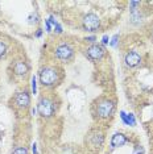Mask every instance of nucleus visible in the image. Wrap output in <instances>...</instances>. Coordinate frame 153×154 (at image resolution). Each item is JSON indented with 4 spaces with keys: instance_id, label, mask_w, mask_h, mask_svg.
Segmentation results:
<instances>
[{
    "instance_id": "obj_1",
    "label": "nucleus",
    "mask_w": 153,
    "mask_h": 154,
    "mask_svg": "<svg viewBox=\"0 0 153 154\" xmlns=\"http://www.w3.org/2000/svg\"><path fill=\"white\" fill-rule=\"evenodd\" d=\"M54 111H55V107H54V103L48 97H41L40 101L37 104V112L41 115L42 117H52L54 115Z\"/></svg>"
},
{
    "instance_id": "obj_2",
    "label": "nucleus",
    "mask_w": 153,
    "mask_h": 154,
    "mask_svg": "<svg viewBox=\"0 0 153 154\" xmlns=\"http://www.w3.org/2000/svg\"><path fill=\"white\" fill-rule=\"evenodd\" d=\"M40 80L44 86L46 87H50V86H54L58 80V75H57V71L52 67H44L42 70L40 71Z\"/></svg>"
},
{
    "instance_id": "obj_3",
    "label": "nucleus",
    "mask_w": 153,
    "mask_h": 154,
    "mask_svg": "<svg viewBox=\"0 0 153 154\" xmlns=\"http://www.w3.org/2000/svg\"><path fill=\"white\" fill-rule=\"evenodd\" d=\"M115 109V104L114 101L111 100H103L98 104V108H96V113L100 119H108L112 116Z\"/></svg>"
},
{
    "instance_id": "obj_4",
    "label": "nucleus",
    "mask_w": 153,
    "mask_h": 154,
    "mask_svg": "<svg viewBox=\"0 0 153 154\" xmlns=\"http://www.w3.org/2000/svg\"><path fill=\"white\" fill-rule=\"evenodd\" d=\"M74 55V49H73L69 44H60L55 48V57L61 61H70Z\"/></svg>"
},
{
    "instance_id": "obj_5",
    "label": "nucleus",
    "mask_w": 153,
    "mask_h": 154,
    "mask_svg": "<svg viewBox=\"0 0 153 154\" xmlns=\"http://www.w3.org/2000/svg\"><path fill=\"white\" fill-rule=\"evenodd\" d=\"M83 26H85L86 30L89 32H95V30L99 29L100 26V20L99 17L95 15V13H89L83 17Z\"/></svg>"
},
{
    "instance_id": "obj_6",
    "label": "nucleus",
    "mask_w": 153,
    "mask_h": 154,
    "mask_svg": "<svg viewBox=\"0 0 153 154\" xmlns=\"http://www.w3.org/2000/svg\"><path fill=\"white\" fill-rule=\"evenodd\" d=\"M104 53H106L104 48L100 46V45H95V44L89 46L87 50H86V54H87V57L91 61H100L104 57Z\"/></svg>"
},
{
    "instance_id": "obj_7",
    "label": "nucleus",
    "mask_w": 153,
    "mask_h": 154,
    "mask_svg": "<svg viewBox=\"0 0 153 154\" xmlns=\"http://www.w3.org/2000/svg\"><path fill=\"white\" fill-rule=\"evenodd\" d=\"M15 103L19 108H27L30 104V96L27 91H21V92H17L15 96Z\"/></svg>"
},
{
    "instance_id": "obj_8",
    "label": "nucleus",
    "mask_w": 153,
    "mask_h": 154,
    "mask_svg": "<svg viewBox=\"0 0 153 154\" xmlns=\"http://www.w3.org/2000/svg\"><path fill=\"white\" fill-rule=\"evenodd\" d=\"M124 62L128 67H136L137 65H140L141 62V57L137 51H130V53L126 54V58H124Z\"/></svg>"
},
{
    "instance_id": "obj_9",
    "label": "nucleus",
    "mask_w": 153,
    "mask_h": 154,
    "mask_svg": "<svg viewBox=\"0 0 153 154\" xmlns=\"http://www.w3.org/2000/svg\"><path fill=\"white\" fill-rule=\"evenodd\" d=\"M127 137L123 134V133H115L111 138V146L112 148H119V146H123L127 143Z\"/></svg>"
},
{
    "instance_id": "obj_10",
    "label": "nucleus",
    "mask_w": 153,
    "mask_h": 154,
    "mask_svg": "<svg viewBox=\"0 0 153 154\" xmlns=\"http://www.w3.org/2000/svg\"><path fill=\"white\" fill-rule=\"evenodd\" d=\"M13 72H15L16 75L19 76H23L25 75L28 72V66L24 61H17L15 62V65H13Z\"/></svg>"
},
{
    "instance_id": "obj_11",
    "label": "nucleus",
    "mask_w": 153,
    "mask_h": 154,
    "mask_svg": "<svg viewBox=\"0 0 153 154\" xmlns=\"http://www.w3.org/2000/svg\"><path fill=\"white\" fill-rule=\"evenodd\" d=\"M120 119L126 125H130V127L136 125V119H135L133 113H126L124 111H120Z\"/></svg>"
},
{
    "instance_id": "obj_12",
    "label": "nucleus",
    "mask_w": 153,
    "mask_h": 154,
    "mask_svg": "<svg viewBox=\"0 0 153 154\" xmlns=\"http://www.w3.org/2000/svg\"><path fill=\"white\" fill-rule=\"evenodd\" d=\"M103 140H104V137L102 136V133H95L94 136H91V142L95 148H99V146L102 145Z\"/></svg>"
},
{
    "instance_id": "obj_13",
    "label": "nucleus",
    "mask_w": 153,
    "mask_h": 154,
    "mask_svg": "<svg viewBox=\"0 0 153 154\" xmlns=\"http://www.w3.org/2000/svg\"><path fill=\"white\" fill-rule=\"evenodd\" d=\"M7 50H8V46H7V44L4 42V41H0V59L5 57Z\"/></svg>"
},
{
    "instance_id": "obj_14",
    "label": "nucleus",
    "mask_w": 153,
    "mask_h": 154,
    "mask_svg": "<svg viewBox=\"0 0 153 154\" xmlns=\"http://www.w3.org/2000/svg\"><path fill=\"white\" fill-rule=\"evenodd\" d=\"M12 154H28V149L27 148H16L12 152Z\"/></svg>"
},
{
    "instance_id": "obj_15",
    "label": "nucleus",
    "mask_w": 153,
    "mask_h": 154,
    "mask_svg": "<svg viewBox=\"0 0 153 154\" xmlns=\"http://www.w3.org/2000/svg\"><path fill=\"white\" fill-rule=\"evenodd\" d=\"M117 40H119V36L117 34H115V36L111 38V41H110V46H112V48H116V45H117Z\"/></svg>"
},
{
    "instance_id": "obj_16",
    "label": "nucleus",
    "mask_w": 153,
    "mask_h": 154,
    "mask_svg": "<svg viewBox=\"0 0 153 154\" xmlns=\"http://www.w3.org/2000/svg\"><path fill=\"white\" fill-rule=\"evenodd\" d=\"M32 92L33 94L37 92V80H36V76H32Z\"/></svg>"
},
{
    "instance_id": "obj_17",
    "label": "nucleus",
    "mask_w": 153,
    "mask_h": 154,
    "mask_svg": "<svg viewBox=\"0 0 153 154\" xmlns=\"http://www.w3.org/2000/svg\"><path fill=\"white\" fill-rule=\"evenodd\" d=\"M48 20H49V23H50L53 26H55V25L58 24V23H57V20H55V17H54L53 15H50V16H49V19H48Z\"/></svg>"
},
{
    "instance_id": "obj_18",
    "label": "nucleus",
    "mask_w": 153,
    "mask_h": 154,
    "mask_svg": "<svg viewBox=\"0 0 153 154\" xmlns=\"http://www.w3.org/2000/svg\"><path fill=\"white\" fill-rule=\"evenodd\" d=\"M45 25H46V32H52V24L49 23V20H45Z\"/></svg>"
},
{
    "instance_id": "obj_19",
    "label": "nucleus",
    "mask_w": 153,
    "mask_h": 154,
    "mask_svg": "<svg viewBox=\"0 0 153 154\" xmlns=\"http://www.w3.org/2000/svg\"><path fill=\"white\" fill-rule=\"evenodd\" d=\"M29 19H30V23H37L38 21V17H37V15H34V13H32V15H30V17H29Z\"/></svg>"
},
{
    "instance_id": "obj_20",
    "label": "nucleus",
    "mask_w": 153,
    "mask_h": 154,
    "mask_svg": "<svg viewBox=\"0 0 153 154\" xmlns=\"http://www.w3.org/2000/svg\"><path fill=\"white\" fill-rule=\"evenodd\" d=\"M86 41H89V42H95L96 38H95V36H90V37H86Z\"/></svg>"
},
{
    "instance_id": "obj_21",
    "label": "nucleus",
    "mask_w": 153,
    "mask_h": 154,
    "mask_svg": "<svg viewBox=\"0 0 153 154\" xmlns=\"http://www.w3.org/2000/svg\"><path fill=\"white\" fill-rule=\"evenodd\" d=\"M54 29H55V32L57 33H62V26L60 25V24H57V25L54 26Z\"/></svg>"
},
{
    "instance_id": "obj_22",
    "label": "nucleus",
    "mask_w": 153,
    "mask_h": 154,
    "mask_svg": "<svg viewBox=\"0 0 153 154\" xmlns=\"http://www.w3.org/2000/svg\"><path fill=\"white\" fill-rule=\"evenodd\" d=\"M142 153H144V150H142V148H141V146H137L136 150H135V154H142Z\"/></svg>"
},
{
    "instance_id": "obj_23",
    "label": "nucleus",
    "mask_w": 153,
    "mask_h": 154,
    "mask_svg": "<svg viewBox=\"0 0 153 154\" xmlns=\"http://www.w3.org/2000/svg\"><path fill=\"white\" fill-rule=\"evenodd\" d=\"M102 42L106 45V44H108L110 42V38H108V36H103V38H102Z\"/></svg>"
},
{
    "instance_id": "obj_24",
    "label": "nucleus",
    "mask_w": 153,
    "mask_h": 154,
    "mask_svg": "<svg viewBox=\"0 0 153 154\" xmlns=\"http://www.w3.org/2000/svg\"><path fill=\"white\" fill-rule=\"evenodd\" d=\"M32 150H33V154H37V145L36 143H33L32 145Z\"/></svg>"
},
{
    "instance_id": "obj_25",
    "label": "nucleus",
    "mask_w": 153,
    "mask_h": 154,
    "mask_svg": "<svg viewBox=\"0 0 153 154\" xmlns=\"http://www.w3.org/2000/svg\"><path fill=\"white\" fill-rule=\"evenodd\" d=\"M36 36H37V37H41V36H42V30L38 29V30H37V33H36Z\"/></svg>"
},
{
    "instance_id": "obj_26",
    "label": "nucleus",
    "mask_w": 153,
    "mask_h": 154,
    "mask_svg": "<svg viewBox=\"0 0 153 154\" xmlns=\"http://www.w3.org/2000/svg\"><path fill=\"white\" fill-rule=\"evenodd\" d=\"M64 154H74V153H73V152H70V153H64Z\"/></svg>"
}]
</instances>
